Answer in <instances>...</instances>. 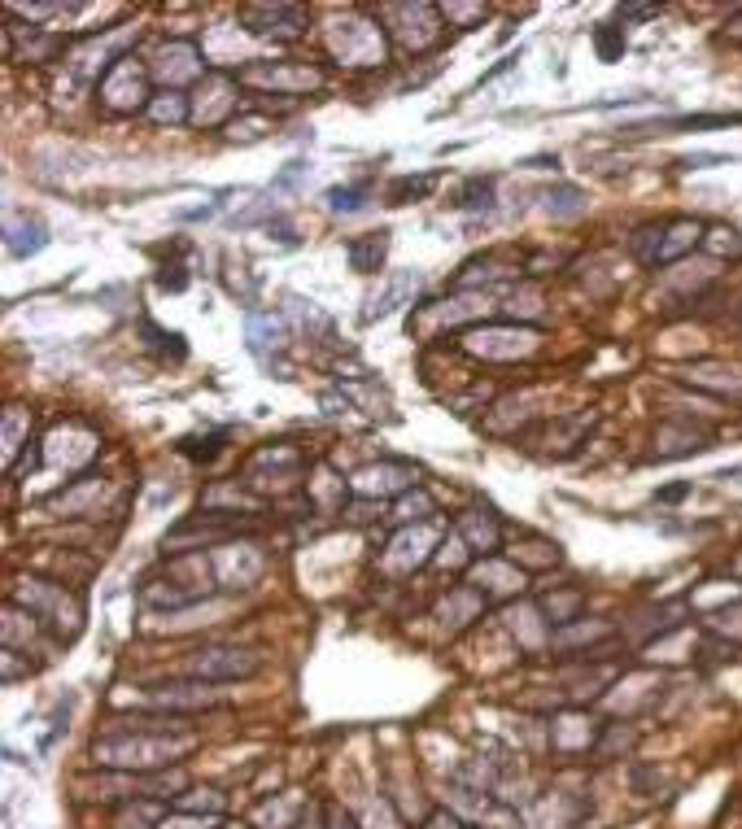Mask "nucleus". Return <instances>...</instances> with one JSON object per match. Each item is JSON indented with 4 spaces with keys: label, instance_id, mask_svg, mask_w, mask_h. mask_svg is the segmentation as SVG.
I'll return each instance as SVG.
<instances>
[{
    "label": "nucleus",
    "instance_id": "35",
    "mask_svg": "<svg viewBox=\"0 0 742 829\" xmlns=\"http://www.w3.org/2000/svg\"><path fill=\"white\" fill-rule=\"evenodd\" d=\"M332 829H354V821H350V816H341L337 808H332Z\"/></svg>",
    "mask_w": 742,
    "mask_h": 829
},
{
    "label": "nucleus",
    "instance_id": "1",
    "mask_svg": "<svg viewBox=\"0 0 742 829\" xmlns=\"http://www.w3.org/2000/svg\"><path fill=\"white\" fill-rule=\"evenodd\" d=\"M118 734L97 738L92 760L105 768H166L179 755H188L197 747V738L188 734V725L179 716H162V720H118Z\"/></svg>",
    "mask_w": 742,
    "mask_h": 829
},
{
    "label": "nucleus",
    "instance_id": "7",
    "mask_svg": "<svg viewBox=\"0 0 742 829\" xmlns=\"http://www.w3.org/2000/svg\"><path fill=\"white\" fill-rule=\"evenodd\" d=\"M245 83H262V88H280V92H306L319 88V70L310 66H293V62H258L241 70Z\"/></svg>",
    "mask_w": 742,
    "mask_h": 829
},
{
    "label": "nucleus",
    "instance_id": "32",
    "mask_svg": "<svg viewBox=\"0 0 742 829\" xmlns=\"http://www.w3.org/2000/svg\"><path fill=\"white\" fill-rule=\"evenodd\" d=\"M302 171H306V166H302V162H289V171H284L280 179H275V188H293V184H297V179H302Z\"/></svg>",
    "mask_w": 742,
    "mask_h": 829
},
{
    "label": "nucleus",
    "instance_id": "15",
    "mask_svg": "<svg viewBox=\"0 0 742 829\" xmlns=\"http://www.w3.org/2000/svg\"><path fill=\"white\" fill-rule=\"evenodd\" d=\"M459 537H463V542H472V550L489 555V550L498 546V520H494L489 511H472V515H463Z\"/></svg>",
    "mask_w": 742,
    "mask_h": 829
},
{
    "label": "nucleus",
    "instance_id": "14",
    "mask_svg": "<svg viewBox=\"0 0 742 829\" xmlns=\"http://www.w3.org/2000/svg\"><path fill=\"white\" fill-rule=\"evenodd\" d=\"M149 703L153 707H214L219 694L210 690V681H197V686H153L149 690Z\"/></svg>",
    "mask_w": 742,
    "mask_h": 829
},
{
    "label": "nucleus",
    "instance_id": "28",
    "mask_svg": "<svg viewBox=\"0 0 742 829\" xmlns=\"http://www.w3.org/2000/svg\"><path fill=\"white\" fill-rule=\"evenodd\" d=\"M428 515H433V502H428V494H406L393 520L406 524V520H428Z\"/></svg>",
    "mask_w": 742,
    "mask_h": 829
},
{
    "label": "nucleus",
    "instance_id": "13",
    "mask_svg": "<svg viewBox=\"0 0 742 829\" xmlns=\"http://www.w3.org/2000/svg\"><path fill=\"white\" fill-rule=\"evenodd\" d=\"M385 254H389V232L380 227V232H363L354 236L350 245H345V262L358 271V275H376L385 267Z\"/></svg>",
    "mask_w": 742,
    "mask_h": 829
},
{
    "label": "nucleus",
    "instance_id": "17",
    "mask_svg": "<svg viewBox=\"0 0 742 829\" xmlns=\"http://www.w3.org/2000/svg\"><path fill=\"white\" fill-rule=\"evenodd\" d=\"M454 206H459V210H489V206H494V175L463 179V188H459V197H454Z\"/></svg>",
    "mask_w": 742,
    "mask_h": 829
},
{
    "label": "nucleus",
    "instance_id": "19",
    "mask_svg": "<svg viewBox=\"0 0 742 829\" xmlns=\"http://www.w3.org/2000/svg\"><path fill=\"white\" fill-rule=\"evenodd\" d=\"M437 184V175H398L389 184V206H411L415 197H428Z\"/></svg>",
    "mask_w": 742,
    "mask_h": 829
},
{
    "label": "nucleus",
    "instance_id": "24",
    "mask_svg": "<svg viewBox=\"0 0 742 829\" xmlns=\"http://www.w3.org/2000/svg\"><path fill=\"white\" fill-rule=\"evenodd\" d=\"M145 336H153V341H149L153 350H162V363H171V358L179 363V358L188 354V345H184V336H179V332H162V328H153V323H145Z\"/></svg>",
    "mask_w": 742,
    "mask_h": 829
},
{
    "label": "nucleus",
    "instance_id": "21",
    "mask_svg": "<svg viewBox=\"0 0 742 829\" xmlns=\"http://www.w3.org/2000/svg\"><path fill=\"white\" fill-rule=\"evenodd\" d=\"M546 210L550 214H559V219H572V214H581L585 210V192L577 184H555V188H546Z\"/></svg>",
    "mask_w": 742,
    "mask_h": 829
},
{
    "label": "nucleus",
    "instance_id": "27",
    "mask_svg": "<svg viewBox=\"0 0 742 829\" xmlns=\"http://www.w3.org/2000/svg\"><path fill=\"white\" fill-rule=\"evenodd\" d=\"M729 162H742V153H690L677 166L681 171H703V166H729Z\"/></svg>",
    "mask_w": 742,
    "mask_h": 829
},
{
    "label": "nucleus",
    "instance_id": "8",
    "mask_svg": "<svg viewBox=\"0 0 742 829\" xmlns=\"http://www.w3.org/2000/svg\"><path fill=\"white\" fill-rule=\"evenodd\" d=\"M241 22L249 31H258V35H271V31L297 35L306 27V9H297V5H245Z\"/></svg>",
    "mask_w": 742,
    "mask_h": 829
},
{
    "label": "nucleus",
    "instance_id": "16",
    "mask_svg": "<svg viewBox=\"0 0 742 829\" xmlns=\"http://www.w3.org/2000/svg\"><path fill=\"white\" fill-rule=\"evenodd\" d=\"M371 192H376V184H371V179L337 184V188H328V210H332V214H358V210H367Z\"/></svg>",
    "mask_w": 742,
    "mask_h": 829
},
{
    "label": "nucleus",
    "instance_id": "4",
    "mask_svg": "<svg viewBox=\"0 0 742 829\" xmlns=\"http://www.w3.org/2000/svg\"><path fill=\"white\" fill-rule=\"evenodd\" d=\"M537 336L533 328H516V323H494V328H472L468 332V350L485 354V358H520L537 350Z\"/></svg>",
    "mask_w": 742,
    "mask_h": 829
},
{
    "label": "nucleus",
    "instance_id": "31",
    "mask_svg": "<svg viewBox=\"0 0 742 829\" xmlns=\"http://www.w3.org/2000/svg\"><path fill=\"white\" fill-rule=\"evenodd\" d=\"M686 494H690V480H677V485H664L655 498H660V502H681Z\"/></svg>",
    "mask_w": 742,
    "mask_h": 829
},
{
    "label": "nucleus",
    "instance_id": "34",
    "mask_svg": "<svg viewBox=\"0 0 742 829\" xmlns=\"http://www.w3.org/2000/svg\"><path fill=\"white\" fill-rule=\"evenodd\" d=\"M428 829H459V821H454V816H446V812H437L433 821H428Z\"/></svg>",
    "mask_w": 742,
    "mask_h": 829
},
{
    "label": "nucleus",
    "instance_id": "22",
    "mask_svg": "<svg viewBox=\"0 0 742 829\" xmlns=\"http://www.w3.org/2000/svg\"><path fill=\"white\" fill-rule=\"evenodd\" d=\"M594 53L598 62H620L625 57V27H616V22L594 27Z\"/></svg>",
    "mask_w": 742,
    "mask_h": 829
},
{
    "label": "nucleus",
    "instance_id": "23",
    "mask_svg": "<svg viewBox=\"0 0 742 829\" xmlns=\"http://www.w3.org/2000/svg\"><path fill=\"white\" fill-rule=\"evenodd\" d=\"M193 62H197V48L193 44H171L158 57V70H162V75H197Z\"/></svg>",
    "mask_w": 742,
    "mask_h": 829
},
{
    "label": "nucleus",
    "instance_id": "29",
    "mask_svg": "<svg viewBox=\"0 0 742 829\" xmlns=\"http://www.w3.org/2000/svg\"><path fill=\"white\" fill-rule=\"evenodd\" d=\"M158 288H162V293H184V288H188L184 267H162L158 271Z\"/></svg>",
    "mask_w": 742,
    "mask_h": 829
},
{
    "label": "nucleus",
    "instance_id": "18",
    "mask_svg": "<svg viewBox=\"0 0 742 829\" xmlns=\"http://www.w3.org/2000/svg\"><path fill=\"white\" fill-rule=\"evenodd\" d=\"M188 114H193V105H188V96H179V92H162V96H153L149 101V118L153 123H188Z\"/></svg>",
    "mask_w": 742,
    "mask_h": 829
},
{
    "label": "nucleus",
    "instance_id": "12",
    "mask_svg": "<svg viewBox=\"0 0 742 829\" xmlns=\"http://www.w3.org/2000/svg\"><path fill=\"white\" fill-rule=\"evenodd\" d=\"M742 114H681V118H655V123H629V136H651V131H708V127H738Z\"/></svg>",
    "mask_w": 742,
    "mask_h": 829
},
{
    "label": "nucleus",
    "instance_id": "11",
    "mask_svg": "<svg viewBox=\"0 0 742 829\" xmlns=\"http://www.w3.org/2000/svg\"><path fill=\"white\" fill-rule=\"evenodd\" d=\"M49 245V227L31 214H9V227H5V249L9 258H31Z\"/></svg>",
    "mask_w": 742,
    "mask_h": 829
},
{
    "label": "nucleus",
    "instance_id": "3",
    "mask_svg": "<svg viewBox=\"0 0 742 829\" xmlns=\"http://www.w3.org/2000/svg\"><path fill=\"white\" fill-rule=\"evenodd\" d=\"M18 603L31 611V616H44L49 624H57V629H70L75 633L79 629V607L66 598L62 585H49V581H22V590H18Z\"/></svg>",
    "mask_w": 742,
    "mask_h": 829
},
{
    "label": "nucleus",
    "instance_id": "30",
    "mask_svg": "<svg viewBox=\"0 0 742 829\" xmlns=\"http://www.w3.org/2000/svg\"><path fill=\"white\" fill-rule=\"evenodd\" d=\"M149 816H158V808H149V803H140V808H127L123 816H118V829H140L149 821Z\"/></svg>",
    "mask_w": 742,
    "mask_h": 829
},
{
    "label": "nucleus",
    "instance_id": "9",
    "mask_svg": "<svg viewBox=\"0 0 742 829\" xmlns=\"http://www.w3.org/2000/svg\"><path fill=\"white\" fill-rule=\"evenodd\" d=\"M420 476L411 463H385V467H363V472L354 476V489L358 494H402V489H411V480Z\"/></svg>",
    "mask_w": 742,
    "mask_h": 829
},
{
    "label": "nucleus",
    "instance_id": "26",
    "mask_svg": "<svg viewBox=\"0 0 742 829\" xmlns=\"http://www.w3.org/2000/svg\"><path fill=\"white\" fill-rule=\"evenodd\" d=\"M158 829H219V816H197V812H179L158 821Z\"/></svg>",
    "mask_w": 742,
    "mask_h": 829
},
{
    "label": "nucleus",
    "instance_id": "10",
    "mask_svg": "<svg viewBox=\"0 0 742 829\" xmlns=\"http://www.w3.org/2000/svg\"><path fill=\"white\" fill-rule=\"evenodd\" d=\"M415 288H420V271H393L389 280H385V288H380V293L371 297V306H367L363 323H376V319L393 315L398 306L411 302V297H415Z\"/></svg>",
    "mask_w": 742,
    "mask_h": 829
},
{
    "label": "nucleus",
    "instance_id": "5",
    "mask_svg": "<svg viewBox=\"0 0 742 829\" xmlns=\"http://www.w3.org/2000/svg\"><path fill=\"white\" fill-rule=\"evenodd\" d=\"M193 677L210 681V686H219V681H241V677H254L258 672V655L254 651H201L193 655Z\"/></svg>",
    "mask_w": 742,
    "mask_h": 829
},
{
    "label": "nucleus",
    "instance_id": "25",
    "mask_svg": "<svg viewBox=\"0 0 742 829\" xmlns=\"http://www.w3.org/2000/svg\"><path fill=\"white\" fill-rule=\"evenodd\" d=\"M223 441H227V432H210V437H188V441H179V450H184L188 459H214V454L223 450Z\"/></svg>",
    "mask_w": 742,
    "mask_h": 829
},
{
    "label": "nucleus",
    "instance_id": "33",
    "mask_svg": "<svg viewBox=\"0 0 742 829\" xmlns=\"http://www.w3.org/2000/svg\"><path fill=\"white\" fill-rule=\"evenodd\" d=\"M655 14H660L655 5H625V9H620V18H625V22L629 18H655Z\"/></svg>",
    "mask_w": 742,
    "mask_h": 829
},
{
    "label": "nucleus",
    "instance_id": "20",
    "mask_svg": "<svg viewBox=\"0 0 742 829\" xmlns=\"http://www.w3.org/2000/svg\"><path fill=\"white\" fill-rule=\"evenodd\" d=\"M694 240H699V223H690V219H681L673 227H664V249H660V262H673L681 258L686 249H694Z\"/></svg>",
    "mask_w": 742,
    "mask_h": 829
},
{
    "label": "nucleus",
    "instance_id": "6",
    "mask_svg": "<svg viewBox=\"0 0 742 829\" xmlns=\"http://www.w3.org/2000/svg\"><path fill=\"white\" fill-rule=\"evenodd\" d=\"M101 96H105V105L110 110H140L145 105V96H149V88H145V70H140L131 57H123L110 75L101 79Z\"/></svg>",
    "mask_w": 742,
    "mask_h": 829
},
{
    "label": "nucleus",
    "instance_id": "2",
    "mask_svg": "<svg viewBox=\"0 0 742 829\" xmlns=\"http://www.w3.org/2000/svg\"><path fill=\"white\" fill-rule=\"evenodd\" d=\"M332 53L345 66H380L385 62V31L371 22H337L332 27Z\"/></svg>",
    "mask_w": 742,
    "mask_h": 829
}]
</instances>
